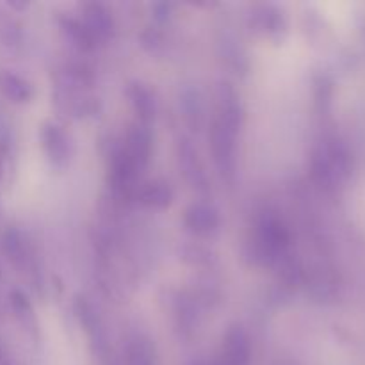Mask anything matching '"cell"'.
<instances>
[{
    "label": "cell",
    "mask_w": 365,
    "mask_h": 365,
    "mask_svg": "<svg viewBox=\"0 0 365 365\" xmlns=\"http://www.w3.org/2000/svg\"><path fill=\"white\" fill-rule=\"evenodd\" d=\"M235 135H237V132L227 127L223 121L217 120V118L214 120L212 128H210V145H212L214 160L225 175L234 173Z\"/></svg>",
    "instance_id": "cell-1"
},
{
    "label": "cell",
    "mask_w": 365,
    "mask_h": 365,
    "mask_svg": "<svg viewBox=\"0 0 365 365\" xmlns=\"http://www.w3.org/2000/svg\"><path fill=\"white\" fill-rule=\"evenodd\" d=\"M289 232L274 217H264L259 225V253L267 260L274 259L287 246Z\"/></svg>",
    "instance_id": "cell-2"
},
{
    "label": "cell",
    "mask_w": 365,
    "mask_h": 365,
    "mask_svg": "<svg viewBox=\"0 0 365 365\" xmlns=\"http://www.w3.org/2000/svg\"><path fill=\"white\" fill-rule=\"evenodd\" d=\"M252 348L250 339L241 327L228 330L223 344V365H248Z\"/></svg>",
    "instance_id": "cell-3"
},
{
    "label": "cell",
    "mask_w": 365,
    "mask_h": 365,
    "mask_svg": "<svg viewBox=\"0 0 365 365\" xmlns=\"http://www.w3.org/2000/svg\"><path fill=\"white\" fill-rule=\"evenodd\" d=\"M150 152H152V138H150V132L143 125L132 127L127 138V148L123 150L125 155L130 159V163L138 170H141V168H145L148 164Z\"/></svg>",
    "instance_id": "cell-4"
},
{
    "label": "cell",
    "mask_w": 365,
    "mask_h": 365,
    "mask_svg": "<svg viewBox=\"0 0 365 365\" xmlns=\"http://www.w3.org/2000/svg\"><path fill=\"white\" fill-rule=\"evenodd\" d=\"M0 91L7 100L14 103H25L32 98V86L11 70H0Z\"/></svg>",
    "instance_id": "cell-5"
},
{
    "label": "cell",
    "mask_w": 365,
    "mask_h": 365,
    "mask_svg": "<svg viewBox=\"0 0 365 365\" xmlns=\"http://www.w3.org/2000/svg\"><path fill=\"white\" fill-rule=\"evenodd\" d=\"M185 225L198 234H207L220 225V216H217L216 209H212L210 205L195 203L185 212Z\"/></svg>",
    "instance_id": "cell-6"
},
{
    "label": "cell",
    "mask_w": 365,
    "mask_h": 365,
    "mask_svg": "<svg viewBox=\"0 0 365 365\" xmlns=\"http://www.w3.org/2000/svg\"><path fill=\"white\" fill-rule=\"evenodd\" d=\"M41 141L52 163L63 164L68 157V139L56 123H45L41 130Z\"/></svg>",
    "instance_id": "cell-7"
},
{
    "label": "cell",
    "mask_w": 365,
    "mask_h": 365,
    "mask_svg": "<svg viewBox=\"0 0 365 365\" xmlns=\"http://www.w3.org/2000/svg\"><path fill=\"white\" fill-rule=\"evenodd\" d=\"M86 27L95 38H107L113 32V18L102 4L86 6Z\"/></svg>",
    "instance_id": "cell-8"
},
{
    "label": "cell",
    "mask_w": 365,
    "mask_h": 365,
    "mask_svg": "<svg viewBox=\"0 0 365 365\" xmlns=\"http://www.w3.org/2000/svg\"><path fill=\"white\" fill-rule=\"evenodd\" d=\"M2 250L6 253V257L9 259L11 264H14L16 267L25 266V260H27V248H25V241L21 237L20 232L16 228L9 227L2 234Z\"/></svg>",
    "instance_id": "cell-9"
},
{
    "label": "cell",
    "mask_w": 365,
    "mask_h": 365,
    "mask_svg": "<svg viewBox=\"0 0 365 365\" xmlns=\"http://www.w3.org/2000/svg\"><path fill=\"white\" fill-rule=\"evenodd\" d=\"M130 98L134 103L135 110L139 113L143 121H150L155 116V98H153L152 91L143 84H134L130 88Z\"/></svg>",
    "instance_id": "cell-10"
},
{
    "label": "cell",
    "mask_w": 365,
    "mask_h": 365,
    "mask_svg": "<svg viewBox=\"0 0 365 365\" xmlns=\"http://www.w3.org/2000/svg\"><path fill=\"white\" fill-rule=\"evenodd\" d=\"M196 153L195 150L191 148V146L185 143L184 148H182V153H180V160H182V166H184L185 170V175H187L189 180L195 184V187L198 185V187H202V185H205V173L202 171V168L198 166V159H196Z\"/></svg>",
    "instance_id": "cell-11"
},
{
    "label": "cell",
    "mask_w": 365,
    "mask_h": 365,
    "mask_svg": "<svg viewBox=\"0 0 365 365\" xmlns=\"http://www.w3.org/2000/svg\"><path fill=\"white\" fill-rule=\"evenodd\" d=\"M141 200L146 205L166 207L171 203V189L163 182H152L141 191Z\"/></svg>",
    "instance_id": "cell-12"
},
{
    "label": "cell",
    "mask_w": 365,
    "mask_h": 365,
    "mask_svg": "<svg viewBox=\"0 0 365 365\" xmlns=\"http://www.w3.org/2000/svg\"><path fill=\"white\" fill-rule=\"evenodd\" d=\"M64 29H66L68 34L71 36V39H73L77 45H81L82 48H91V46L95 45L96 38L91 34V31L86 27V24H81V21L77 20H66L64 21Z\"/></svg>",
    "instance_id": "cell-13"
},
{
    "label": "cell",
    "mask_w": 365,
    "mask_h": 365,
    "mask_svg": "<svg viewBox=\"0 0 365 365\" xmlns=\"http://www.w3.org/2000/svg\"><path fill=\"white\" fill-rule=\"evenodd\" d=\"M0 39L7 46H16L20 43V29L13 18L7 16L6 13H0Z\"/></svg>",
    "instance_id": "cell-14"
},
{
    "label": "cell",
    "mask_w": 365,
    "mask_h": 365,
    "mask_svg": "<svg viewBox=\"0 0 365 365\" xmlns=\"http://www.w3.org/2000/svg\"><path fill=\"white\" fill-rule=\"evenodd\" d=\"M257 24L260 25V29H264L266 32H277L282 27V16L277 9L273 7H264L260 13L255 14Z\"/></svg>",
    "instance_id": "cell-15"
},
{
    "label": "cell",
    "mask_w": 365,
    "mask_h": 365,
    "mask_svg": "<svg viewBox=\"0 0 365 365\" xmlns=\"http://www.w3.org/2000/svg\"><path fill=\"white\" fill-rule=\"evenodd\" d=\"M11 305H13L14 314H16V316L24 321L25 327H27L32 319V309L31 305H29V299L25 298L24 292L20 291L11 292Z\"/></svg>",
    "instance_id": "cell-16"
},
{
    "label": "cell",
    "mask_w": 365,
    "mask_h": 365,
    "mask_svg": "<svg viewBox=\"0 0 365 365\" xmlns=\"http://www.w3.org/2000/svg\"><path fill=\"white\" fill-rule=\"evenodd\" d=\"M128 356H130V365H153L152 349L145 342H134L130 346Z\"/></svg>",
    "instance_id": "cell-17"
},
{
    "label": "cell",
    "mask_w": 365,
    "mask_h": 365,
    "mask_svg": "<svg viewBox=\"0 0 365 365\" xmlns=\"http://www.w3.org/2000/svg\"><path fill=\"white\" fill-rule=\"evenodd\" d=\"M4 362V351H2V346H0V365Z\"/></svg>",
    "instance_id": "cell-18"
},
{
    "label": "cell",
    "mask_w": 365,
    "mask_h": 365,
    "mask_svg": "<svg viewBox=\"0 0 365 365\" xmlns=\"http://www.w3.org/2000/svg\"><path fill=\"white\" fill-rule=\"evenodd\" d=\"M2 166H4V163H2V157H0V175H2Z\"/></svg>",
    "instance_id": "cell-19"
},
{
    "label": "cell",
    "mask_w": 365,
    "mask_h": 365,
    "mask_svg": "<svg viewBox=\"0 0 365 365\" xmlns=\"http://www.w3.org/2000/svg\"><path fill=\"white\" fill-rule=\"evenodd\" d=\"M2 274H4V271H2V264H0V278H2Z\"/></svg>",
    "instance_id": "cell-20"
}]
</instances>
